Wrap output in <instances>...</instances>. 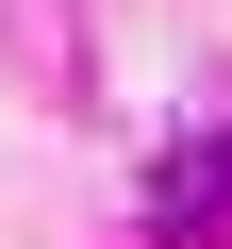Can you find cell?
<instances>
[{
	"label": "cell",
	"instance_id": "obj_1",
	"mask_svg": "<svg viewBox=\"0 0 232 249\" xmlns=\"http://www.w3.org/2000/svg\"><path fill=\"white\" fill-rule=\"evenodd\" d=\"M149 232L166 249H232V116L182 133V150H149Z\"/></svg>",
	"mask_w": 232,
	"mask_h": 249
}]
</instances>
